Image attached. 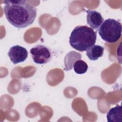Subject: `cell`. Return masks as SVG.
Listing matches in <instances>:
<instances>
[{"instance_id":"obj_10","label":"cell","mask_w":122,"mask_h":122,"mask_svg":"<svg viewBox=\"0 0 122 122\" xmlns=\"http://www.w3.org/2000/svg\"><path fill=\"white\" fill-rule=\"evenodd\" d=\"M73 69L75 73L78 74H82L85 73L88 68L86 62L81 59L76 61L73 64Z\"/></svg>"},{"instance_id":"obj_1","label":"cell","mask_w":122,"mask_h":122,"mask_svg":"<svg viewBox=\"0 0 122 122\" xmlns=\"http://www.w3.org/2000/svg\"><path fill=\"white\" fill-rule=\"evenodd\" d=\"M3 10L8 22L14 27L26 28L35 20L37 9L26 0H4Z\"/></svg>"},{"instance_id":"obj_8","label":"cell","mask_w":122,"mask_h":122,"mask_svg":"<svg viewBox=\"0 0 122 122\" xmlns=\"http://www.w3.org/2000/svg\"><path fill=\"white\" fill-rule=\"evenodd\" d=\"M104 49L99 45H93L86 51V55L91 61L97 60L103 56Z\"/></svg>"},{"instance_id":"obj_5","label":"cell","mask_w":122,"mask_h":122,"mask_svg":"<svg viewBox=\"0 0 122 122\" xmlns=\"http://www.w3.org/2000/svg\"><path fill=\"white\" fill-rule=\"evenodd\" d=\"M8 55L10 61L16 64L25 61L28 57V52L24 47L16 45L10 48Z\"/></svg>"},{"instance_id":"obj_2","label":"cell","mask_w":122,"mask_h":122,"mask_svg":"<svg viewBox=\"0 0 122 122\" xmlns=\"http://www.w3.org/2000/svg\"><path fill=\"white\" fill-rule=\"evenodd\" d=\"M96 39V31L86 25H79L71 31L69 43L73 49L82 52L94 45Z\"/></svg>"},{"instance_id":"obj_6","label":"cell","mask_w":122,"mask_h":122,"mask_svg":"<svg viewBox=\"0 0 122 122\" xmlns=\"http://www.w3.org/2000/svg\"><path fill=\"white\" fill-rule=\"evenodd\" d=\"M87 23L92 29H98L103 23L104 19L101 14L93 10H87Z\"/></svg>"},{"instance_id":"obj_3","label":"cell","mask_w":122,"mask_h":122,"mask_svg":"<svg viewBox=\"0 0 122 122\" xmlns=\"http://www.w3.org/2000/svg\"><path fill=\"white\" fill-rule=\"evenodd\" d=\"M122 31L121 23L113 19H108L102 24L98 30L101 38L107 43L117 42L121 38Z\"/></svg>"},{"instance_id":"obj_9","label":"cell","mask_w":122,"mask_h":122,"mask_svg":"<svg viewBox=\"0 0 122 122\" xmlns=\"http://www.w3.org/2000/svg\"><path fill=\"white\" fill-rule=\"evenodd\" d=\"M76 51H72L68 52L65 57L64 58V66L65 68L64 70L65 71H70L71 69L72 66H73V64L74 62H75V61L76 60H80L81 58V55L77 57L76 58L73 57Z\"/></svg>"},{"instance_id":"obj_4","label":"cell","mask_w":122,"mask_h":122,"mask_svg":"<svg viewBox=\"0 0 122 122\" xmlns=\"http://www.w3.org/2000/svg\"><path fill=\"white\" fill-rule=\"evenodd\" d=\"M30 51L33 61L37 64H46L52 59L51 51L50 48L43 45H36L32 47Z\"/></svg>"},{"instance_id":"obj_7","label":"cell","mask_w":122,"mask_h":122,"mask_svg":"<svg viewBox=\"0 0 122 122\" xmlns=\"http://www.w3.org/2000/svg\"><path fill=\"white\" fill-rule=\"evenodd\" d=\"M108 122H122V108L117 105L109 110L106 115Z\"/></svg>"}]
</instances>
